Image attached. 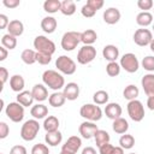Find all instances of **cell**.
Masks as SVG:
<instances>
[{"label": "cell", "mask_w": 154, "mask_h": 154, "mask_svg": "<svg viewBox=\"0 0 154 154\" xmlns=\"http://www.w3.org/2000/svg\"><path fill=\"white\" fill-rule=\"evenodd\" d=\"M42 79L43 83L46 85H48L51 89L53 90H59L60 88L64 87V77L61 75H59L57 71L54 70H47L43 72L42 75Z\"/></svg>", "instance_id": "obj_1"}, {"label": "cell", "mask_w": 154, "mask_h": 154, "mask_svg": "<svg viewBox=\"0 0 154 154\" xmlns=\"http://www.w3.org/2000/svg\"><path fill=\"white\" fill-rule=\"evenodd\" d=\"M40 130V124L36 120H28L24 123L20 130V137L24 141H32Z\"/></svg>", "instance_id": "obj_2"}, {"label": "cell", "mask_w": 154, "mask_h": 154, "mask_svg": "<svg viewBox=\"0 0 154 154\" xmlns=\"http://www.w3.org/2000/svg\"><path fill=\"white\" fill-rule=\"evenodd\" d=\"M81 42V32L77 31H67L64 34L61 38V47L64 51H72Z\"/></svg>", "instance_id": "obj_3"}, {"label": "cell", "mask_w": 154, "mask_h": 154, "mask_svg": "<svg viewBox=\"0 0 154 154\" xmlns=\"http://www.w3.org/2000/svg\"><path fill=\"white\" fill-rule=\"evenodd\" d=\"M79 114H81V117H83V118H85L88 120L96 122V120H100L101 119L102 111H101V108L99 106L88 103V105L82 106V108L79 111Z\"/></svg>", "instance_id": "obj_4"}, {"label": "cell", "mask_w": 154, "mask_h": 154, "mask_svg": "<svg viewBox=\"0 0 154 154\" xmlns=\"http://www.w3.org/2000/svg\"><path fill=\"white\" fill-rule=\"evenodd\" d=\"M5 112H6V116L12 122H14V123L22 122V119L24 117V108L18 102H11V103H8Z\"/></svg>", "instance_id": "obj_5"}, {"label": "cell", "mask_w": 154, "mask_h": 154, "mask_svg": "<svg viewBox=\"0 0 154 154\" xmlns=\"http://www.w3.org/2000/svg\"><path fill=\"white\" fill-rule=\"evenodd\" d=\"M55 66L58 67L59 71H61L65 75H72L76 71V64H75V61L71 58L66 57V55L59 57L57 59V61H55Z\"/></svg>", "instance_id": "obj_6"}, {"label": "cell", "mask_w": 154, "mask_h": 154, "mask_svg": "<svg viewBox=\"0 0 154 154\" xmlns=\"http://www.w3.org/2000/svg\"><path fill=\"white\" fill-rule=\"evenodd\" d=\"M128 113L134 122H141L144 118V108L137 100H132L128 103Z\"/></svg>", "instance_id": "obj_7"}, {"label": "cell", "mask_w": 154, "mask_h": 154, "mask_svg": "<svg viewBox=\"0 0 154 154\" xmlns=\"http://www.w3.org/2000/svg\"><path fill=\"white\" fill-rule=\"evenodd\" d=\"M34 47L37 49V52H43V53H48V54H53L55 51L54 42L48 40L45 36H37L34 41Z\"/></svg>", "instance_id": "obj_8"}, {"label": "cell", "mask_w": 154, "mask_h": 154, "mask_svg": "<svg viewBox=\"0 0 154 154\" xmlns=\"http://www.w3.org/2000/svg\"><path fill=\"white\" fill-rule=\"evenodd\" d=\"M95 57H96V49L93 46H83L77 54V60L79 64L85 65L93 61Z\"/></svg>", "instance_id": "obj_9"}, {"label": "cell", "mask_w": 154, "mask_h": 154, "mask_svg": "<svg viewBox=\"0 0 154 154\" xmlns=\"http://www.w3.org/2000/svg\"><path fill=\"white\" fill-rule=\"evenodd\" d=\"M120 65L126 72H130V73L136 72L138 70V60H137L136 55L132 53L124 54L123 58L120 59Z\"/></svg>", "instance_id": "obj_10"}, {"label": "cell", "mask_w": 154, "mask_h": 154, "mask_svg": "<svg viewBox=\"0 0 154 154\" xmlns=\"http://www.w3.org/2000/svg\"><path fill=\"white\" fill-rule=\"evenodd\" d=\"M153 40V36H152V32L148 30V29H138L135 31V35H134V41L137 46H147V45H150Z\"/></svg>", "instance_id": "obj_11"}, {"label": "cell", "mask_w": 154, "mask_h": 154, "mask_svg": "<svg viewBox=\"0 0 154 154\" xmlns=\"http://www.w3.org/2000/svg\"><path fill=\"white\" fill-rule=\"evenodd\" d=\"M97 126L94 124V123H89V122H84V123H82L81 125H79V134L84 137V138H87V140H89V138H91L93 136H95V134L97 132Z\"/></svg>", "instance_id": "obj_12"}, {"label": "cell", "mask_w": 154, "mask_h": 154, "mask_svg": "<svg viewBox=\"0 0 154 154\" xmlns=\"http://www.w3.org/2000/svg\"><path fill=\"white\" fill-rule=\"evenodd\" d=\"M64 96L67 99V100H76L79 95V87L77 83H67V85L64 88V91H63Z\"/></svg>", "instance_id": "obj_13"}, {"label": "cell", "mask_w": 154, "mask_h": 154, "mask_svg": "<svg viewBox=\"0 0 154 154\" xmlns=\"http://www.w3.org/2000/svg\"><path fill=\"white\" fill-rule=\"evenodd\" d=\"M81 144H82V142H81V138H79V137H77V136H71V137L66 141V143L63 146L61 150H66V152H70V153H73V154H75V153L79 149Z\"/></svg>", "instance_id": "obj_14"}, {"label": "cell", "mask_w": 154, "mask_h": 154, "mask_svg": "<svg viewBox=\"0 0 154 154\" xmlns=\"http://www.w3.org/2000/svg\"><path fill=\"white\" fill-rule=\"evenodd\" d=\"M141 83H142V87H143L144 93L148 96H154V75H152V73L146 75L142 78Z\"/></svg>", "instance_id": "obj_15"}, {"label": "cell", "mask_w": 154, "mask_h": 154, "mask_svg": "<svg viewBox=\"0 0 154 154\" xmlns=\"http://www.w3.org/2000/svg\"><path fill=\"white\" fill-rule=\"evenodd\" d=\"M119 19H120V12L114 7H111L103 12V20L107 24H116L118 23Z\"/></svg>", "instance_id": "obj_16"}, {"label": "cell", "mask_w": 154, "mask_h": 154, "mask_svg": "<svg viewBox=\"0 0 154 154\" xmlns=\"http://www.w3.org/2000/svg\"><path fill=\"white\" fill-rule=\"evenodd\" d=\"M105 113H106V116L108 118L116 120V119L120 118V116H122V107L118 103H114V102L113 103H109V105L106 106Z\"/></svg>", "instance_id": "obj_17"}, {"label": "cell", "mask_w": 154, "mask_h": 154, "mask_svg": "<svg viewBox=\"0 0 154 154\" xmlns=\"http://www.w3.org/2000/svg\"><path fill=\"white\" fill-rule=\"evenodd\" d=\"M102 55H103V58L106 60H109V63H112L118 58L119 51H118V48L116 46L108 45V46H105V48L102 51Z\"/></svg>", "instance_id": "obj_18"}, {"label": "cell", "mask_w": 154, "mask_h": 154, "mask_svg": "<svg viewBox=\"0 0 154 154\" xmlns=\"http://www.w3.org/2000/svg\"><path fill=\"white\" fill-rule=\"evenodd\" d=\"M7 30H8L10 35L17 37V36H20L23 34L24 26H23V23L19 22V20H11L8 26H7Z\"/></svg>", "instance_id": "obj_19"}, {"label": "cell", "mask_w": 154, "mask_h": 154, "mask_svg": "<svg viewBox=\"0 0 154 154\" xmlns=\"http://www.w3.org/2000/svg\"><path fill=\"white\" fill-rule=\"evenodd\" d=\"M41 28L45 32L52 34L57 29V20L53 17H45L41 22Z\"/></svg>", "instance_id": "obj_20"}, {"label": "cell", "mask_w": 154, "mask_h": 154, "mask_svg": "<svg viewBox=\"0 0 154 154\" xmlns=\"http://www.w3.org/2000/svg\"><path fill=\"white\" fill-rule=\"evenodd\" d=\"M31 94L34 96L35 100L37 101H45L48 96V93H47V89L42 85V84H36L34 85L32 90H31Z\"/></svg>", "instance_id": "obj_21"}, {"label": "cell", "mask_w": 154, "mask_h": 154, "mask_svg": "<svg viewBox=\"0 0 154 154\" xmlns=\"http://www.w3.org/2000/svg\"><path fill=\"white\" fill-rule=\"evenodd\" d=\"M97 38V35L94 30L88 29L83 32H81V42H83L85 46H90L91 43H94Z\"/></svg>", "instance_id": "obj_22"}, {"label": "cell", "mask_w": 154, "mask_h": 154, "mask_svg": "<svg viewBox=\"0 0 154 154\" xmlns=\"http://www.w3.org/2000/svg\"><path fill=\"white\" fill-rule=\"evenodd\" d=\"M61 138H63V136H61V134H60L58 130L47 132L46 136H45V140H46L47 144L53 146V147H54V146H58V144L61 142Z\"/></svg>", "instance_id": "obj_23"}, {"label": "cell", "mask_w": 154, "mask_h": 154, "mask_svg": "<svg viewBox=\"0 0 154 154\" xmlns=\"http://www.w3.org/2000/svg\"><path fill=\"white\" fill-rule=\"evenodd\" d=\"M10 85H11V89L13 91H17V93L22 91L23 88H24V79H23V77L20 75L12 76L11 79H10Z\"/></svg>", "instance_id": "obj_24"}, {"label": "cell", "mask_w": 154, "mask_h": 154, "mask_svg": "<svg viewBox=\"0 0 154 154\" xmlns=\"http://www.w3.org/2000/svg\"><path fill=\"white\" fill-rule=\"evenodd\" d=\"M32 100H34V96L30 91H20L18 95H17V102L20 103L23 107H29L31 103H32Z\"/></svg>", "instance_id": "obj_25"}, {"label": "cell", "mask_w": 154, "mask_h": 154, "mask_svg": "<svg viewBox=\"0 0 154 154\" xmlns=\"http://www.w3.org/2000/svg\"><path fill=\"white\" fill-rule=\"evenodd\" d=\"M30 113H31V116H32L34 118H36V119H42V118H45V117L48 114V108H47L45 105H36V106H34V107L31 108Z\"/></svg>", "instance_id": "obj_26"}, {"label": "cell", "mask_w": 154, "mask_h": 154, "mask_svg": "<svg viewBox=\"0 0 154 154\" xmlns=\"http://www.w3.org/2000/svg\"><path fill=\"white\" fill-rule=\"evenodd\" d=\"M58 126H59V120H58V118L54 117V116H49V117L45 120V123H43V128H45V130H46L47 132L58 130Z\"/></svg>", "instance_id": "obj_27"}, {"label": "cell", "mask_w": 154, "mask_h": 154, "mask_svg": "<svg viewBox=\"0 0 154 154\" xmlns=\"http://www.w3.org/2000/svg\"><path fill=\"white\" fill-rule=\"evenodd\" d=\"M128 129H129V124H128V122L125 119L118 118V119H116L113 122V130H114V132H117V134H125L128 131Z\"/></svg>", "instance_id": "obj_28"}, {"label": "cell", "mask_w": 154, "mask_h": 154, "mask_svg": "<svg viewBox=\"0 0 154 154\" xmlns=\"http://www.w3.org/2000/svg\"><path fill=\"white\" fill-rule=\"evenodd\" d=\"M152 20H153L152 13L146 12V11L138 13L137 17H136V22H137V24L141 25V26H148V25L152 23Z\"/></svg>", "instance_id": "obj_29"}, {"label": "cell", "mask_w": 154, "mask_h": 154, "mask_svg": "<svg viewBox=\"0 0 154 154\" xmlns=\"http://www.w3.org/2000/svg\"><path fill=\"white\" fill-rule=\"evenodd\" d=\"M65 100H66V97L64 96L63 93H54V94H52L49 96V100L48 101H49V105L51 106H53V107H60V106L64 105Z\"/></svg>", "instance_id": "obj_30"}, {"label": "cell", "mask_w": 154, "mask_h": 154, "mask_svg": "<svg viewBox=\"0 0 154 154\" xmlns=\"http://www.w3.org/2000/svg\"><path fill=\"white\" fill-rule=\"evenodd\" d=\"M61 2L59 0H47L43 4V10L48 13H55L58 10H60Z\"/></svg>", "instance_id": "obj_31"}, {"label": "cell", "mask_w": 154, "mask_h": 154, "mask_svg": "<svg viewBox=\"0 0 154 154\" xmlns=\"http://www.w3.org/2000/svg\"><path fill=\"white\" fill-rule=\"evenodd\" d=\"M60 11L63 12V14L65 16H72L76 11V5L73 1L71 0H65L61 2V7H60Z\"/></svg>", "instance_id": "obj_32"}, {"label": "cell", "mask_w": 154, "mask_h": 154, "mask_svg": "<svg viewBox=\"0 0 154 154\" xmlns=\"http://www.w3.org/2000/svg\"><path fill=\"white\" fill-rule=\"evenodd\" d=\"M123 95H124L125 99L132 101V100H135V99L138 96V88H137L136 85H134V84H130V85H128V87L124 89Z\"/></svg>", "instance_id": "obj_33"}, {"label": "cell", "mask_w": 154, "mask_h": 154, "mask_svg": "<svg viewBox=\"0 0 154 154\" xmlns=\"http://www.w3.org/2000/svg\"><path fill=\"white\" fill-rule=\"evenodd\" d=\"M94 137H95V143L97 147H101L102 144L109 142V135L105 130H97V132L95 134Z\"/></svg>", "instance_id": "obj_34"}, {"label": "cell", "mask_w": 154, "mask_h": 154, "mask_svg": "<svg viewBox=\"0 0 154 154\" xmlns=\"http://www.w3.org/2000/svg\"><path fill=\"white\" fill-rule=\"evenodd\" d=\"M1 43H2V46H4L5 48H7V49H13V48H16V46H17V38H16L14 36L10 35V34H6V35L2 36Z\"/></svg>", "instance_id": "obj_35"}, {"label": "cell", "mask_w": 154, "mask_h": 154, "mask_svg": "<svg viewBox=\"0 0 154 154\" xmlns=\"http://www.w3.org/2000/svg\"><path fill=\"white\" fill-rule=\"evenodd\" d=\"M22 60L28 64V65H31L36 61V53L32 51V49H24L22 52V55H20Z\"/></svg>", "instance_id": "obj_36"}, {"label": "cell", "mask_w": 154, "mask_h": 154, "mask_svg": "<svg viewBox=\"0 0 154 154\" xmlns=\"http://www.w3.org/2000/svg\"><path fill=\"white\" fill-rule=\"evenodd\" d=\"M119 144L123 149H130L135 144V138L131 135H123L119 140Z\"/></svg>", "instance_id": "obj_37"}, {"label": "cell", "mask_w": 154, "mask_h": 154, "mask_svg": "<svg viewBox=\"0 0 154 154\" xmlns=\"http://www.w3.org/2000/svg\"><path fill=\"white\" fill-rule=\"evenodd\" d=\"M94 101H95V103H97V105H103V103H106L107 101H108V94L105 91V90H99V91H96L95 94H94Z\"/></svg>", "instance_id": "obj_38"}, {"label": "cell", "mask_w": 154, "mask_h": 154, "mask_svg": "<svg viewBox=\"0 0 154 154\" xmlns=\"http://www.w3.org/2000/svg\"><path fill=\"white\" fill-rule=\"evenodd\" d=\"M106 72H107L108 76L116 77V76H118L119 72H120V66H119L116 61H112V63H109V64L106 66Z\"/></svg>", "instance_id": "obj_39"}, {"label": "cell", "mask_w": 154, "mask_h": 154, "mask_svg": "<svg viewBox=\"0 0 154 154\" xmlns=\"http://www.w3.org/2000/svg\"><path fill=\"white\" fill-rule=\"evenodd\" d=\"M51 60H52V54L43 53V52H37L36 53V61H38V64L47 65V64L51 63Z\"/></svg>", "instance_id": "obj_40"}, {"label": "cell", "mask_w": 154, "mask_h": 154, "mask_svg": "<svg viewBox=\"0 0 154 154\" xmlns=\"http://www.w3.org/2000/svg\"><path fill=\"white\" fill-rule=\"evenodd\" d=\"M142 66L147 71H154V57H146V58H143Z\"/></svg>", "instance_id": "obj_41"}, {"label": "cell", "mask_w": 154, "mask_h": 154, "mask_svg": "<svg viewBox=\"0 0 154 154\" xmlns=\"http://www.w3.org/2000/svg\"><path fill=\"white\" fill-rule=\"evenodd\" d=\"M31 154H49V150H48L47 146H45L42 143H37L32 147Z\"/></svg>", "instance_id": "obj_42"}, {"label": "cell", "mask_w": 154, "mask_h": 154, "mask_svg": "<svg viewBox=\"0 0 154 154\" xmlns=\"http://www.w3.org/2000/svg\"><path fill=\"white\" fill-rule=\"evenodd\" d=\"M137 6L141 10H150L153 7V1L152 0H138Z\"/></svg>", "instance_id": "obj_43"}, {"label": "cell", "mask_w": 154, "mask_h": 154, "mask_svg": "<svg viewBox=\"0 0 154 154\" xmlns=\"http://www.w3.org/2000/svg\"><path fill=\"white\" fill-rule=\"evenodd\" d=\"M95 13H96V11H95L94 8H91L89 5H84V6L82 7V14H83L84 17H87V18L93 17Z\"/></svg>", "instance_id": "obj_44"}, {"label": "cell", "mask_w": 154, "mask_h": 154, "mask_svg": "<svg viewBox=\"0 0 154 154\" xmlns=\"http://www.w3.org/2000/svg\"><path fill=\"white\" fill-rule=\"evenodd\" d=\"M87 5H89L91 8H94L95 11H97V10H100L103 6V1L102 0H88Z\"/></svg>", "instance_id": "obj_45"}, {"label": "cell", "mask_w": 154, "mask_h": 154, "mask_svg": "<svg viewBox=\"0 0 154 154\" xmlns=\"http://www.w3.org/2000/svg\"><path fill=\"white\" fill-rule=\"evenodd\" d=\"M10 132V129H8V125L4 122L0 123V138H5Z\"/></svg>", "instance_id": "obj_46"}, {"label": "cell", "mask_w": 154, "mask_h": 154, "mask_svg": "<svg viewBox=\"0 0 154 154\" xmlns=\"http://www.w3.org/2000/svg\"><path fill=\"white\" fill-rule=\"evenodd\" d=\"M99 148H100V154H111L112 150H113V146L109 144V142L102 144V146L99 147Z\"/></svg>", "instance_id": "obj_47"}, {"label": "cell", "mask_w": 154, "mask_h": 154, "mask_svg": "<svg viewBox=\"0 0 154 154\" xmlns=\"http://www.w3.org/2000/svg\"><path fill=\"white\" fill-rule=\"evenodd\" d=\"M10 154H26V149L23 146H14L11 148Z\"/></svg>", "instance_id": "obj_48"}, {"label": "cell", "mask_w": 154, "mask_h": 154, "mask_svg": "<svg viewBox=\"0 0 154 154\" xmlns=\"http://www.w3.org/2000/svg\"><path fill=\"white\" fill-rule=\"evenodd\" d=\"M4 5L8 8H14L19 5V0H4Z\"/></svg>", "instance_id": "obj_49"}, {"label": "cell", "mask_w": 154, "mask_h": 154, "mask_svg": "<svg viewBox=\"0 0 154 154\" xmlns=\"http://www.w3.org/2000/svg\"><path fill=\"white\" fill-rule=\"evenodd\" d=\"M7 77H8V72L5 67H0V79H1V84L4 85L5 82L7 81Z\"/></svg>", "instance_id": "obj_50"}, {"label": "cell", "mask_w": 154, "mask_h": 154, "mask_svg": "<svg viewBox=\"0 0 154 154\" xmlns=\"http://www.w3.org/2000/svg\"><path fill=\"white\" fill-rule=\"evenodd\" d=\"M10 22L7 19V17L5 14H0V29H5L6 26H8Z\"/></svg>", "instance_id": "obj_51"}, {"label": "cell", "mask_w": 154, "mask_h": 154, "mask_svg": "<svg viewBox=\"0 0 154 154\" xmlns=\"http://www.w3.org/2000/svg\"><path fill=\"white\" fill-rule=\"evenodd\" d=\"M7 58V51L5 47H0V61L5 60Z\"/></svg>", "instance_id": "obj_52"}, {"label": "cell", "mask_w": 154, "mask_h": 154, "mask_svg": "<svg viewBox=\"0 0 154 154\" xmlns=\"http://www.w3.org/2000/svg\"><path fill=\"white\" fill-rule=\"evenodd\" d=\"M147 106H148V108H149V109L154 111V96H149V97H148Z\"/></svg>", "instance_id": "obj_53"}, {"label": "cell", "mask_w": 154, "mask_h": 154, "mask_svg": "<svg viewBox=\"0 0 154 154\" xmlns=\"http://www.w3.org/2000/svg\"><path fill=\"white\" fill-rule=\"evenodd\" d=\"M82 154H96V150L93 147H87V148L83 149Z\"/></svg>", "instance_id": "obj_54"}, {"label": "cell", "mask_w": 154, "mask_h": 154, "mask_svg": "<svg viewBox=\"0 0 154 154\" xmlns=\"http://www.w3.org/2000/svg\"><path fill=\"white\" fill-rule=\"evenodd\" d=\"M111 154H124V150L122 147H113V150Z\"/></svg>", "instance_id": "obj_55"}, {"label": "cell", "mask_w": 154, "mask_h": 154, "mask_svg": "<svg viewBox=\"0 0 154 154\" xmlns=\"http://www.w3.org/2000/svg\"><path fill=\"white\" fill-rule=\"evenodd\" d=\"M150 49L154 52V38L152 40V42H150Z\"/></svg>", "instance_id": "obj_56"}, {"label": "cell", "mask_w": 154, "mask_h": 154, "mask_svg": "<svg viewBox=\"0 0 154 154\" xmlns=\"http://www.w3.org/2000/svg\"><path fill=\"white\" fill-rule=\"evenodd\" d=\"M60 154H73V153H70V152H66V150H61Z\"/></svg>", "instance_id": "obj_57"}, {"label": "cell", "mask_w": 154, "mask_h": 154, "mask_svg": "<svg viewBox=\"0 0 154 154\" xmlns=\"http://www.w3.org/2000/svg\"><path fill=\"white\" fill-rule=\"evenodd\" d=\"M130 154H135V153H130Z\"/></svg>", "instance_id": "obj_58"}, {"label": "cell", "mask_w": 154, "mask_h": 154, "mask_svg": "<svg viewBox=\"0 0 154 154\" xmlns=\"http://www.w3.org/2000/svg\"><path fill=\"white\" fill-rule=\"evenodd\" d=\"M153 29H154V26H153Z\"/></svg>", "instance_id": "obj_59"}]
</instances>
